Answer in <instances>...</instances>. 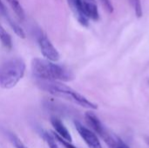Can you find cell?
I'll list each match as a JSON object with an SVG mask.
<instances>
[{
    "instance_id": "obj_1",
    "label": "cell",
    "mask_w": 149,
    "mask_h": 148,
    "mask_svg": "<svg viewBox=\"0 0 149 148\" xmlns=\"http://www.w3.org/2000/svg\"><path fill=\"white\" fill-rule=\"evenodd\" d=\"M32 74L41 80L69 82L74 75L67 67L43 58H33L31 61Z\"/></svg>"
},
{
    "instance_id": "obj_2",
    "label": "cell",
    "mask_w": 149,
    "mask_h": 148,
    "mask_svg": "<svg viewBox=\"0 0 149 148\" xmlns=\"http://www.w3.org/2000/svg\"><path fill=\"white\" fill-rule=\"evenodd\" d=\"M38 85L41 90L45 91L46 92H49L52 95L63 98L86 109L96 110L98 108V106L96 104L93 103L88 99H86L70 86L64 85L61 82L40 80L38 82Z\"/></svg>"
},
{
    "instance_id": "obj_3",
    "label": "cell",
    "mask_w": 149,
    "mask_h": 148,
    "mask_svg": "<svg viewBox=\"0 0 149 148\" xmlns=\"http://www.w3.org/2000/svg\"><path fill=\"white\" fill-rule=\"evenodd\" d=\"M26 65L23 59L12 58L0 64V86L3 89L13 88L24 77Z\"/></svg>"
},
{
    "instance_id": "obj_4",
    "label": "cell",
    "mask_w": 149,
    "mask_h": 148,
    "mask_svg": "<svg viewBox=\"0 0 149 148\" xmlns=\"http://www.w3.org/2000/svg\"><path fill=\"white\" fill-rule=\"evenodd\" d=\"M76 17L83 26H88L89 19L98 20L100 18L96 0H76Z\"/></svg>"
},
{
    "instance_id": "obj_5",
    "label": "cell",
    "mask_w": 149,
    "mask_h": 148,
    "mask_svg": "<svg viewBox=\"0 0 149 148\" xmlns=\"http://www.w3.org/2000/svg\"><path fill=\"white\" fill-rule=\"evenodd\" d=\"M85 118L87 125L91 127L92 131L96 133V135H99L110 148L116 147L117 139L110 134V133L101 123L95 113L92 112H87L85 115Z\"/></svg>"
},
{
    "instance_id": "obj_6",
    "label": "cell",
    "mask_w": 149,
    "mask_h": 148,
    "mask_svg": "<svg viewBox=\"0 0 149 148\" xmlns=\"http://www.w3.org/2000/svg\"><path fill=\"white\" fill-rule=\"evenodd\" d=\"M38 43L41 53L45 58V59L52 62H57L59 59V52L52 44L50 39L42 32L38 35Z\"/></svg>"
},
{
    "instance_id": "obj_7",
    "label": "cell",
    "mask_w": 149,
    "mask_h": 148,
    "mask_svg": "<svg viewBox=\"0 0 149 148\" xmlns=\"http://www.w3.org/2000/svg\"><path fill=\"white\" fill-rule=\"evenodd\" d=\"M74 126L88 148H102L101 143L94 132L82 125L79 121H74Z\"/></svg>"
},
{
    "instance_id": "obj_8",
    "label": "cell",
    "mask_w": 149,
    "mask_h": 148,
    "mask_svg": "<svg viewBox=\"0 0 149 148\" xmlns=\"http://www.w3.org/2000/svg\"><path fill=\"white\" fill-rule=\"evenodd\" d=\"M51 123L55 130V133H57L58 136H59L60 138H62L63 140H65L68 142L72 141V136H71L68 129L65 127V126L63 124V122L59 119H58L56 117H52L51 119Z\"/></svg>"
},
{
    "instance_id": "obj_9",
    "label": "cell",
    "mask_w": 149,
    "mask_h": 148,
    "mask_svg": "<svg viewBox=\"0 0 149 148\" xmlns=\"http://www.w3.org/2000/svg\"><path fill=\"white\" fill-rule=\"evenodd\" d=\"M6 1L11 7L13 11L16 13L17 17L21 20H24L25 17V14H24V10L19 0H6Z\"/></svg>"
},
{
    "instance_id": "obj_10",
    "label": "cell",
    "mask_w": 149,
    "mask_h": 148,
    "mask_svg": "<svg viewBox=\"0 0 149 148\" xmlns=\"http://www.w3.org/2000/svg\"><path fill=\"white\" fill-rule=\"evenodd\" d=\"M0 41L6 49H11L12 40L10 34L5 31V29L0 24Z\"/></svg>"
},
{
    "instance_id": "obj_11",
    "label": "cell",
    "mask_w": 149,
    "mask_h": 148,
    "mask_svg": "<svg viewBox=\"0 0 149 148\" xmlns=\"http://www.w3.org/2000/svg\"><path fill=\"white\" fill-rule=\"evenodd\" d=\"M42 137L44 138L45 141L48 145L49 148H59L57 145V140H55L52 133H48V132H42Z\"/></svg>"
},
{
    "instance_id": "obj_12",
    "label": "cell",
    "mask_w": 149,
    "mask_h": 148,
    "mask_svg": "<svg viewBox=\"0 0 149 148\" xmlns=\"http://www.w3.org/2000/svg\"><path fill=\"white\" fill-rule=\"evenodd\" d=\"M8 138L10 141L12 143V145L15 147V148H28L14 133H8Z\"/></svg>"
},
{
    "instance_id": "obj_13",
    "label": "cell",
    "mask_w": 149,
    "mask_h": 148,
    "mask_svg": "<svg viewBox=\"0 0 149 148\" xmlns=\"http://www.w3.org/2000/svg\"><path fill=\"white\" fill-rule=\"evenodd\" d=\"M131 3L133 4L134 10H135V14L138 17H141L142 16V7H141V0H130Z\"/></svg>"
},
{
    "instance_id": "obj_14",
    "label": "cell",
    "mask_w": 149,
    "mask_h": 148,
    "mask_svg": "<svg viewBox=\"0 0 149 148\" xmlns=\"http://www.w3.org/2000/svg\"><path fill=\"white\" fill-rule=\"evenodd\" d=\"M52 134H53V136H54V138H55V140H57V142H58V143H60L63 147L65 148H77L75 147L73 145H72L71 144V142H68V141H66V140H63L62 138H60L59 136H58L57 134H56V133H52Z\"/></svg>"
},
{
    "instance_id": "obj_15",
    "label": "cell",
    "mask_w": 149,
    "mask_h": 148,
    "mask_svg": "<svg viewBox=\"0 0 149 148\" xmlns=\"http://www.w3.org/2000/svg\"><path fill=\"white\" fill-rule=\"evenodd\" d=\"M104 5V7L109 11V12H113V7L112 5V3L110 0H100Z\"/></svg>"
},
{
    "instance_id": "obj_16",
    "label": "cell",
    "mask_w": 149,
    "mask_h": 148,
    "mask_svg": "<svg viewBox=\"0 0 149 148\" xmlns=\"http://www.w3.org/2000/svg\"><path fill=\"white\" fill-rule=\"evenodd\" d=\"M0 14H1L2 17H4L7 14H9V12H8V10H7L6 7L3 4V3L2 0H0Z\"/></svg>"
},
{
    "instance_id": "obj_17",
    "label": "cell",
    "mask_w": 149,
    "mask_h": 148,
    "mask_svg": "<svg viewBox=\"0 0 149 148\" xmlns=\"http://www.w3.org/2000/svg\"><path fill=\"white\" fill-rule=\"evenodd\" d=\"M115 148H129L127 144H125L120 139H117V145Z\"/></svg>"
},
{
    "instance_id": "obj_18",
    "label": "cell",
    "mask_w": 149,
    "mask_h": 148,
    "mask_svg": "<svg viewBox=\"0 0 149 148\" xmlns=\"http://www.w3.org/2000/svg\"><path fill=\"white\" fill-rule=\"evenodd\" d=\"M146 142L148 143V145L149 146V138H146Z\"/></svg>"
}]
</instances>
